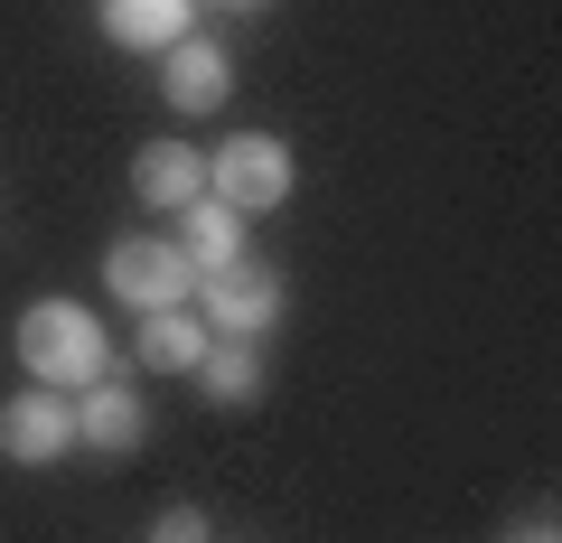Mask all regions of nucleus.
Returning a JSON list of instances; mask_svg holds the SVG:
<instances>
[{
  "label": "nucleus",
  "mask_w": 562,
  "mask_h": 543,
  "mask_svg": "<svg viewBox=\"0 0 562 543\" xmlns=\"http://www.w3.org/2000/svg\"><path fill=\"white\" fill-rule=\"evenodd\" d=\"M206 197L235 206V216H272V206L291 197V142H272V132H235V142L206 160Z\"/></svg>",
  "instance_id": "obj_4"
},
{
  "label": "nucleus",
  "mask_w": 562,
  "mask_h": 543,
  "mask_svg": "<svg viewBox=\"0 0 562 543\" xmlns=\"http://www.w3.org/2000/svg\"><path fill=\"white\" fill-rule=\"evenodd\" d=\"M169 244H179L198 272H225V262H244V216L216 206V197H198V206H179V235Z\"/></svg>",
  "instance_id": "obj_10"
},
{
  "label": "nucleus",
  "mask_w": 562,
  "mask_h": 543,
  "mask_svg": "<svg viewBox=\"0 0 562 543\" xmlns=\"http://www.w3.org/2000/svg\"><path fill=\"white\" fill-rule=\"evenodd\" d=\"M10 347H20V365L38 384H57V394H85V384H103V365H113V338H103V319L85 301H29L20 328H10Z\"/></svg>",
  "instance_id": "obj_1"
},
{
  "label": "nucleus",
  "mask_w": 562,
  "mask_h": 543,
  "mask_svg": "<svg viewBox=\"0 0 562 543\" xmlns=\"http://www.w3.org/2000/svg\"><path fill=\"white\" fill-rule=\"evenodd\" d=\"M516 543H553V524H535V534H516Z\"/></svg>",
  "instance_id": "obj_14"
},
{
  "label": "nucleus",
  "mask_w": 562,
  "mask_h": 543,
  "mask_svg": "<svg viewBox=\"0 0 562 543\" xmlns=\"http://www.w3.org/2000/svg\"><path fill=\"white\" fill-rule=\"evenodd\" d=\"M132 197L179 216V206H198V197H206V160H198L188 142H150V150L132 160Z\"/></svg>",
  "instance_id": "obj_8"
},
{
  "label": "nucleus",
  "mask_w": 562,
  "mask_h": 543,
  "mask_svg": "<svg viewBox=\"0 0 562 543\" xmlns=\"http://www.w3.org/2000/svg\"><path fill=\"white\" fill-rule=\"evenodd\" d=\"M150 543H216V524H206L198 506H169V516L150 524Z\"/></svg>",
  "instance_id": "obj_13"
},
{
  "label": "nucleus",
  "mask_w": 562,
  "mask_h": 543,
  "mask_svg": "<svg viewBox=\"0 0 562 543\" xmlns=\"http://www.w3.org/2000/svg\"><path fill=\"white\" fill-rule=\"evenodd\" d=\"M76 441L103 450V460H132V450L150 441V403H140L132 384H113V375L85 384V394H76Z\"/></svg>",
  "instance_id": "obj_6"
},
{
  "label": "nucleus",
  "mask_w": 562,
  "mask_h": 543,
  "mask_svg": "<svg viewBox=\"0 0 562 543\" xmlns=\"http://www.w3.org/2000/svg\"><path fill=\"white\" fill-rule=\"evenodd\" d=\"M198 394L216 403V412H244V403H262V357L254 347H235V338H216L198 357Z\"/></svg>",
  "instance_id": "obj_12"
},
{
  "label": "nucleus",
  "mask_w": 562,
  "mask_h": 543,
  "mask_svg": "<svg viewBox=\"0 0 562 543\" xmlns=\"http://www.w3.org/2000/svg\"><path fill=\"white\" fill-rule=\"evenodd\" d=\"M103 291H113L122 309H140V319H150V309H188L198 301V262L169 235H122L113 253H103Z\"/></svg>",
  "instance_id": "obj_2"
},
{
  "label": "nucleus",
  "mask_w": 562,
  "mask_h": 543,
  "mask_svg": "<svg viewBox=\"0 0 562 543\" xmlns=\"http://www.w3.org/2000/svg\"><path fill=\"white\" fill-rule=\"evenodd\" d=\"M160 94H169V113H216V103L235 94L225 47H216V38H179V47L160 57Z\"/></svg>",
  "instance_id": "obj_7"
},
{
  "label": "nucleus",
  "mask_w": 562,
  "mask_h": 543,
  "mask_svg": "<svg viewBox=\"0 0 562 543\" xmlns=\"http://www.w3.org/2000/svg\"><path fill=\"white\" fill-rule=\"evenodd\" d=\"M206 319L198 309H150V319H140V338H132V357L150 365V375H198V357H206Z\"/></svg>",
  "instance_id": "obj_9"
},
{
  "label": "nucleus",
  "mask_w": 562,
  "mask_h": 543,
  "mask_svg": "<svg viewBox=\"0 0 562 543\" xmlns=\"http://www.w3.org/2000/svg\"><path fill=\"white\" fill-rule=\"evenodd\" d=\"M103 29H113L122 47H150V57H169L179 38H198V29H188V0H103Z\"/></svg>",
  "instance_id": "obj_11"
},
{
  "label": "nucleus",
  "mask_w": 562,
  "mask_h": 543,
  "mask_svg": "<svg viewBox=\"0 0 562 543\" xmlns=\"http://www.w3.org/2000/svg\"><path fill=\"white\" fill-rule=\"evenodd\" d=\"M198 301H206V338L262 347L281 328V272L244 253V262H225V272H198Z\"/></svg>",
  "instance_id": "obj_3"
},
{
  "label": "nucleus",
  "mask_w": 562,
  "mask_h": 543,
  "mask_svg": "<svg viewBox=\"0 0 562 543\" xmlns=\"http://www.w3.org/2000/svg\"><path fill=\"white\" fill-rule=\"evenodd\" d=\"M235 10H254V0H235Z\"/></svg>",
  "instance_id": "obj_15"
},
{
  "label": "nucleus",
  "mask_w": 562,
  "mask_h": 543,
  "mask_svg": "<svg viewBox=\"0 0 562 543\" xmlns=\"http://www.w3.org/2000/svg\"><path fill=\"white\" fill-rule=\"evenodd\" d=\"M76 450V403L57 394V384H29V394L0 403V460L10 468H47Z\"/></svg>",
  "instance_id": "obj_5"
}]
</instances>
